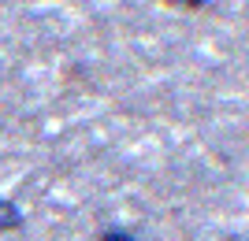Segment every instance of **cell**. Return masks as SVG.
<instances>
[{
	"instance_id": "cell-1",
	"label": "cell",
	"mask_w": 249,
	"mask_h": 241,
	"mask_svg": "<svg viewBox=\"0 0 249 241\" xmlns=\"http://www.w3.org/2000/svg\"><path fill=\"white\" fill-rule=\"evenodd\" d=\"M22 211H19V204H11V200H4L0 197V234H8V230H19L22 226Z\"/></svg>"
},
{
	"instance_id": "cell-2",
	"label": "cell",
	"mask_w": 249,
	"mask_h": 241,
	"mask_svg": "<svg viewBox=\"0 0 249 241\" xmlns=\"http://www.w3.org/2000/svg\"><path fill=\"white\" fill-rule=\"evenodd\" d=\"M97 241H138V238L130 230H123V226H108V230H101Z\"/></svg>"
}]
</instances>
